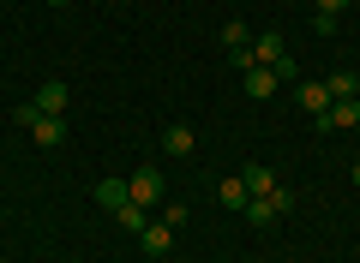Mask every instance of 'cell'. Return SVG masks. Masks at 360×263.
Listing matches in <instances>:
<instances>
[{
	"mask_svg": "<svg viewBox=\"0 0 360 263\" xmlns=\"http://www.w3.org/2000/svg\"><path fill=\"white\" fill-rule=\"evenodd\" d=\"M295 96H300V108H307L312 120H324V114H330V102H336V96H330V84H300Z\"/></svg>",
	"mask_w": 360,
	"mask_h": 263,
	"instance_id": "cell-6",
	"label": "cell"
},
{
	"mask_svg": "<svg viewBox=\"0 0 360 263\" xmlns=\"http://www.w3.org/2000/svg\"><path fill=\"white\" fill-rule=\"evenodd\" d=\"M37 114H60L66 108V84H37V102H30Z\"/></svg>",
	"mask_w": 360,
	"mask_h": 263,
	"instance_id": "cell-10",
	"label": "cell"
},
{
	"mask_svg": "<svg viewBox=\"0 0 360 263\" xmlns=\"http://www.w3.org/2000/svg\"><path fill=\"white\" fill-rule=\"evenodd\" d=\"M127 191H132V203H139V210L162 203V168H139V174L127 180Z\"/></svg>",
	"mask_w": 360,
	"mask_h": 263,
	"instance_id": "cell-3",
	"label": "cell"
},
{
	"mask_svg": "<svg viewBox=\"0 0 360 263\" xmlns=\"http://www.w3.org/2000/svg\"><path fill=\"white\" fill-rule=\"evenodd\" d=\"M222 48H246V25H240V18L222 25Z\"/></svg>",
	"mask_w": 360,
	"mask_h": 263,
	"instance_id": "cell-16",
	"label": "cell"
},
{
	"mask_svg": "<svg viewBox=\"0 0 360 263\" xmlns=\"http://www.w3.org/2000/svg\"><path fill=\"white\" fill-rule=\"evenodd\" d=\"M18 120L30 126V138H37L42 150H54V144L66 138V120H60V114H37V108H30V102H25V108H18Z\"/></svg>",
	"mask_w": 360,
	"mask_h": 263,
	"instance_id": "cell-1",
	"label": "cell"
},
{
	"mask_svg": "<svg viewBox=\"0 0 360 263\" xmlns=\"http://www.w3.org/2000/svg\"><path fill=\"white\" fill-rule=\"evenodd\" d=\"M240 180H246V191H252V198H264V191H276V174H270L264 162H246V168H240Z\"/></svg>",
	"mask_w": 360,
	"mask_h": 263,
	"instance_id": "cell-8",
	"label": "cell"
},
{
	"mask_svg": "<svg viewBox=\"0 0 360 263\" xmlns=\"http://www.w3.org/2000/svg\"><path fill=\"white\" fill-rule=\"evenodd\" d=\"M115 222H120V227H132V234H144V222H150V215H144L139 203L127 198V203H120V210H115Z\"/></svg>",
	"mask_w": 360,
	"mask_h": 263,
	"instance_id": "cell-15",
	"label": "cell"
},
{
	"mask_svg": "<svg viewBox=\"0 0 360 263\" xmlns=\"http://www.w3.org/2000/svg\"><path fill=\"white\" fill-rule=\"evenodd\" d=\"M342 6H348V0H319V18H336Z\"/></svg>",
	"mask_w": 360,
	"mask_h": 263,
	"instance_id": "cell-17",
	"label": "cell"
},
{
	"mask_svg": "<svg viewBox=\"0 0 360 263\" xmlns=\"http://www.w3.org/2000/svg\"><path fill=\"white\" fill-rule=\"evenodd\" d=\"M193 144H198L193 126H168V132H162V150H168V156H193Z\"/></svg>",
	"mask_w": 360,
	"mask_h": 263,
	"instance_id": "cell-11",
	"label": "cell"
},
{
	"mask_svg": "<svg viewBox=\"0 0 360 263\" xmlns=\"http://www.w3.org/2000/svg\"><path fill=\"white\" fill-rule=\"evenodd\" d=\"M354 186H360V162H354Z\"/></svg>",
	"mask_w": 360,
	"mask_h": 263,
	"instance_id": "cell-18",
	"label": "cell"
},
{
	"mask_svg": "<svg viewBox=\"0 0 360 263\" xmlns=\"http://www.w3.org/2000/svg\"><path fill=\"white\" fill-rule=\"evenodd\" d=\"M324 84H330V96H336V102L360 96V78H354V72H330V78H324Z\"/></svg>",
	"mask_w": 360,
	"mask_h": 263,
	"instance_id": "cell-14",
	"label": "cell"
},
{
	"mask_svg": "<svg viewBox=\"0 0 360 263\" xmlns=\"http://www.w3.org/2000/svg\"><path fill=\"white\" fill-rule=\"evenodd\" d=\"M288 210H295V191L288 186L264 191V198H246V222H276V215H288Z\"/></svg>",
	"mask_w": 360,
	"mask_h": 263,
	"instance_id": "cell-2",
	"label": "cell"
},
{
	"mask_svg": "<svg viewBox=\"0 0 360 263\" xmlns=\"http://www.w3.org/2000/svg\"><path fill=\"white\" fill-rule=\"evenodd\" d=\"M240 78H246V96H252V102L276 96V72H270V66H252V72H240Z\"/></svg>",
	"mask_w": 360,
	"mask_h": 263,
	"instance_id": "cell-7",
	"label": "cell"
},
{
	"mask_svg": "<svg viewBox=\"0 0 360 263\" xmlns=\"http://www.w3.org/2000/svg\"><path fill=\"white\" fill-rule=\"evenodd\" d=\"M139 245H144V257H168V245H174V227H168V222H144Z\"/></svg>",
	"mask_w": 360,
	"mask_h": 263,
	"instance_id": "cell-5",
	"label": "cell"
},
{
	"mask_svg": "<svg viewBox=\"0 0 360 263\" xmlns=\"http://www.w3.org/2000/svg\"><path fill=\"white\" fill-rule=\"evenodd\" d=\"M49 6H66V0H49Z\"/></svg>",
	"mask_w": 360,
	"mask_h": 263,
	"instance_id": "cell-19",
	"label": "cell"
},
{
	"mask_svg": "<svg viewBox=\"0 0 360 263\" xmlns=\"http://www.w3.org/2000/svg\"><path fill=\"white\" fill-rule=\"evenodd\" d=\"M217 198L229 203V210H246V198H252V191H246V180L234 174V180H222V186H217Z\"/></svg>",
	"mask_w": 360,
	"mask_h": 263,
	"instance_id": "cell-13",
	"label": "cell"
},
{
	"mask_svg": "<svg viewBox=\"0 0 360 263\" xmlns=\"http://www.w3.org/2000/svg\"><path fill=\"white\" fill-rule=\"evenodd\" d=\"M127 198H132V191H127V180H96V203H103L108 215H115Z\"/></svg>",
	"mask_w": 360,
	"mask_h": 263,
	"instance_id": "cell-9",
	"label": "cell"
},
{
	"mask_svg": "<svg viewBox=\"0 0 360 263\" xmlns=\"http://www.w3.org/2000/svg\"><path fill=\"white\" fill-rule=\"evenodd\" d=\"M252 60H258V66H276V60H283V36H276V30L258 36V42H252Z\"/></svg>",
	"mask_w": 360,
	"mask_h": 263,
	"instance_id": "cell-12",
	"label": "cell"
},
{
	"mask_svg": "<svg viewBox=\"0 0 360 263\" xmlns=\"http://www.w3.org/2000/svg\"><path fill=\"white\" fill-rule=\"evenodd\" d=\"M348 126H360V96H348V102H330V114L319 120V132H348Z\"/></svg>",
	"mask_w": 360,
	"mask_h": 263,
	"instance_id": "cell-4",
	"label": "cell"
}]
</instances>
